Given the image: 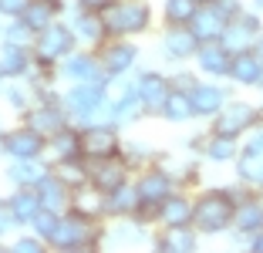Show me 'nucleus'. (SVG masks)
Listing matches in <instances>:
<instances>
[{"instance_id": "nucleus-1", "label": "nucleus", "mask_w": 263, "mask_h": 253, "mask_svg": "<svg viewBox=\"0 0 263 253\" xmlns=\"http://www.w3.org/2000/svg\"><path fill=\"white\" fill-rule=\"evenodd\" d=\"M193 226L199 233H226L236 223V192L233 189H209L193 200Z\"/></svg>"}, {"instance_id": "nucleus-2", "label": "nucleus", "mask_w": 263, "mask_h": 253, "mask_svg": "<svg viewBox=\"0 0 263 253\" xmlns=\"http://www.w3.org/2000/svg\"><path fill=\"white\" fill-rule=\"evenodd\" d=\"M105 31L108 38H135V34L148 31V24H152V10H148L145 0H115L105 14Z\"/></svg>"}, {"instance_id": "nucleus-3", "label": "nucleus", "mask_w": 263, "mask_h": 253, "mask_svg": "<svg viewBox=\"0 0 263 253\" xmlns=\"http://www.w3.org/2000/svg\"><path fill=\"white\" fill-rule=\"evenodd\" d=\"M105 78L101 81H78V84H71L68 88V95H64V108H68V115L74 118V122H85V125H91L95 118H98V112H101V105L108 101V95H105ZM81 129V125H78Z\"/></svg>"}, {"instance_id": "nucleus-4", "label": "nucleus", "mask_w": 263, "mask_h": 253, "mask_svg": "<svg viewBox=\"0 0 263 253\" xmlns=\"http://www.w3.org/2000/svg\"><path fill=\"white\" fill-rule=\"evenodd\" d=\"M260 122H263V108H260V105H250V101L230 98V101H226V105L216 112V115H213V132L240 138V135H247L250 129H256Z\"/></svg>"}, {"instance_id": "nucleus-5", "label": "nucleus", "mask_w": 263, "mask_h": 253, "mask_svg": "<svg viewBox=\"0 0 263 253\" xmlns=\"http://www.w3.org/2000/svg\"><path fill=\"white\" fill-rule=\"evenodd\" d=\"M98 240L101 233L95 230V220L71 209L68 216L61 213V226H58L51 246H58V250H91V246H98Z\"/></svg>"}, {"instance_id": "nucleus-6", "label": "nucleus", "mask_w": 263, "mask_h": 253, "mask_svg": "<svg viewBox=\"0 0 263 253\" xmlns=\"http://www.w3.org/2000/svg\"><path fill=\"white\" fill-rule=\"evenodd\" d=\"M74 47H78V38H74V31H71V24L68 21H54L51 27H44V31L37 34V41H34V58H44V61L61 64Z\"/></svg>"}, {"instance_id": "nucleus-7", "label": "nucleus", "mask_w": 263, "mask_h": 253, "mask_svg": "<svg viewBox=\"0 0 263 253\" xmlns=\"http://www.w3.org/2000/svg\"><path fill=\"white\" fill-rule=\"evenodd\" d=\"M44 149H47V138L27 122L10 132H0V152H7L10 159H41Z\"/></svg>"}, {"instance_id": "nucleus-8", "label": "nucleus", "mask_w": 263, "mask_h": 253, "mask_svg": "<svg viewBox=\"0 0 263 253\" xmlns=\"http://www.w3.org/2000/svg\"><path fill=\"white\" fill-rule=\"evenodd\" d=\"M101 68H105V78H122L135 68L139 61V44H132V38H108L101 44Z\"/></svg>"}, {"instance_id": "nucleus-9", "label": "nucleus", "mask_w": 263, "mask_h": 253, "mask_svg": "<svg viewBox=\"0 0 263 253\" xmlns=\"http://www.w3.org/2000/svg\"><path fill=\"white\" fill-rule=\"evenodd\" d=\"M115 129L118 125H105V122L81 125V152H85V159H111V155L122 152Z\"/></svg>"}, {"instance_id": "nucleus-10", "label": "nucleus", "mask_w": 263, "mask_h": 253, "mask_svg": "<svg viewBox=\"0 0 263 253\" xmlns=\"http://www.w3.org/2000/svg\"><path fill=\"white\" fill-rule=\"evenodd\" d=\"M88 162V183H95L101 192H111L118 189V186L128 183V162H125V155H111V159H85Z\"/></svg>"}, {"instance_id": "nucleus-11", "label": "nucleus", "mask_w": 263, "mask_h": 253, "mask_svg": "<svg viewBox=\"0 0 263 253\" xmlns=\"http://www.w3.org/2000/svg\"><path fill=\"white\" fill-rule=\"evenodd\" d=\"M260 34H263L260 17H256V14H243V10H240L236 17H230V24H226V31H223V38H219V41L236 54V51L253 47L256 41H260Z\"/></svg>"}, {"instance_id": "nucleus-12", "label": "nucleus", "mask_w": 263, "mask_h": 253, "mask_svg": "<svg viewBox=\"0 0 263 253\" xmlns=\"http://www.w3.org/2000/svg\"><path fill=\"white\" fill-rule=\"evenodd\" d=\"M58 75L68 78L71 84H78V81H101V78H105V68H101V58L95 51H78L74 47V51L58 64Z\"/></svg>"}, {"instance_id": "nucleus-13", "label": "nucleus", "mask_w": 263, "mask_h": 253, "mask_svg": "<svg viewBox=\"0 0 263 253\" xmlns=\"http://www.w3.org/2000/svg\"><path fill=\"white\" fill-rule=\"evenodd\" d=\"M202 41L196 38V31L189 27V24H169L162 34V54L169 58V61H186V58H193L196 51H199Z\"/></svg>"}, {"instance_id": "nucleus-14", "label": "nucleus", "mask_w": 263, "mask_h": 253, "mask_svg": "<svg viewBox=\"0 0 263 253\" xmlns=\"http://www.w3.org/2000/svg\"><path fill=\"white\" fill-rule=\"evenodd\" d=\"M132 84H135V92H139L145 112H159V115H162V105H165V98H169V92H172L169 78L159 75V71H142Z\"/></svg>"}, {"instance_id": "nucleus-15", "label": "nucleus", "mask_w": 263, "mask_h": 253, "mask_svg": "<svg viewBox=\"0 0 263 253\" xmlns=\"http://www.w3.org/2000/svg\"><path fill=\"white\" fill-rule=\"evenodd\" d=\"M135 189H139L142 203H162L176 192V179H172L162 166H155V169H148V172H142V176L135 179Z\"/></svg>"}, {"instance_id": "nucleus-16", "label": "nucleus", "mask_w": 263, "mask_h": 253, "mask_svg": "<svg viewBox=\"0 0 263 253\" xmlns=\"http://www.w3.org/2000/svg\"><path fill=\"white\" fill-rule=\"evenodd\" d=\"M196 61H199V71H206L209 78H226L233 68V51L223 41H202L196 51Z\"/></svg>"}, {"instance_id": "nucleus-17", "label": "nucleus", "mask_w": 263, "mask_h": 253, "mask_svg": "<svg viewBox=\"0 0 263 253\" xmlns=\"http://www.w3.org/2000/svg\"><path fill=\"white\" fill-rule=\"evenodd\" d=\"M37 192H41V203H44L47 209H54V213H64V209H71V203H74V186L64 176H58V172H47V176L41 179Z\"/></svg>"}, {"instance_id": "nucleus-18", "label": "nucleus", "mask_w": 263, "mask_h": 253, "mask_svg": "<svg viewBox=\"0 0 263 253\" xmlns=\"http://www.w3.org/2000/svg\"><path fill=\"white\" fill-rule=\"evenodd\" d=\"M226 24H230V17H226L216 4H199L196 17L189 21V27L196 31V38H199V41H219V38H223V31H226Z\"/></svg>"}, {"instance_id": "nucleus-19", "label": "nucleus", "mask_w": 263, "mask_h": 253, "mask_svg": "<svg viewBox=\"0 0 263 253\" xmlns=\"http://www.w3.org/2000/svg\"><path fill=\"white\" fill-rule=\"evenodd\" d=\"M189 98H193V112L199 118H213L219 108L230 101V92H226V88H219L216 81H199L193 92H189Z\"/></svg>"}, {"instance_id": "nucleus-20", "label": "nucleus", "mask_w": 263, "mask_h": 253, "mask_svg": "<svg viewBox=\"0 0 263 253\" xmlns=\"http://www.w3.org/2000/svg\"><path fill=\"white\" fill-rule=\"evenodd\" d=\"M68 24H71V31H74V38L81 41V44H88V47H101L105 41H108V31H105L101 14H91V10L78 7V14L71 17Z\"/></svg>"}, {"instance_id": "nucleus-21", "label": "nucleus", "mask_w": 263, "mask_h": 253, "mask_svg": "<svg viewBox=\"0 0 263 253\" xmlns=\"http://www.w3.org/2000/svg\"><path fill=\"white\" fill-rule=\"evenodd\" d=\"M230 78L243 88H256L263 78V58L256 54V47H247V51H236L233 54V68H230Z\"/></svg>"}, {"instance_id": "nucleus-22", "label": "nucleus", "mask_w": 263, "mask_h": 253, "mask_svg": "<svg viewBox=\"0 0 263 253\" xmlns=\"http://www.w3.org/2000/svg\"><path fill=\"white\" fill-rule=\"evenodd\" d=\"M71 209L88 216V220H98V216L108 213V192H101L95 183H81V186H74V203H71Z\"/></svg>"}, {"instance_id": "nucleus-23", "label": "nucleus", "mask_w": 263, "mask_h": 253, "mask_svg": "<svg viewBox=\"0 0 263 253\" xmlns=\"http://www.w3.org/2000/svg\"><path fill=\"white\" fill-rule=\"evenodd\" d=\"M31 64H34V47H21L10 41L0 44V75L4 78H27Z\"/></svg>"}, {"instance_id": "nucleus-24", "label": "nucleus", "mask_w": 263, "mask_h": 253, "mask_svg": "<svg viewBox=\"0 0 263 253\" xmlns=\"http://www.w3.org/2000/svg\"><path fill=\"white\" fill-rule=\"evenodd\" d=\"M233 230L243 233L247 240L263 230V196H243L236 203V223H233Z\"/></svg>"}, {"instance_id": "nucleus-25", "label": "nucleus", "mask_w": 263, "mask_h": 253, "mask_svg": "<svg viewBox=\"0 0 263 253\" xmlns=\"http://www.w3.org/2000/svg\"><path fill=\"white\" fill-rule=\"evenodd\" d=\"M193 206L196 203L182 192H172L169 200H162L159 206V223L162 226H193Z\"/></svg>"}, {"instance_id": "nucleus-26", "label": "nucleus", "mask_w": 263, "mask_h": 253, "mask_svg": "<svg viewBox=\"0 0 263 253\" xmlns=\"http://www.w3.org/2000/svg\"><path fill=\"white\" fill-rule=\"evenodd\" d=\"M7 206L14 209V216H17V223H34V216L44 209V203H41V192H37V186H17V192L7 200Z\"/></svg>"}, {"instance_id": "nucleus-27", "label": "nucleus", "mask_w": 263, "mask_h": 253, "mask_svg": "<svg viewBox=\"0 0 263 253\" xmlns=\"http://www.w3.org/2000/svg\"><path fill=\"white\" fill-rule=\"evenodd\" d=\"M196 226H165V233L155 237V250H169V253H189L196 250Z\"/></svg>"}, {"instance_id": "nucleus-28", "label": "nucleus", "mask_w": 263, "mask_h": 253, "mask_svg": "<svg viewBox=\"0 0 263 253\" xmlns=\"http://www.w3.org/2000/svg\"><path fill=\"white\" fill-rule=\"evenodd\" d=\"M61 14V0H31V7L21 14V21L31 27L34 34H41L44 27L54 24V17Z\"/></svg>"}, {"instance_id": "nucleus-29", "label": "nucleus", "mask_w": 263, "mask_h": 253, "mask_svg": "<svg viewBox=\"0 0 263 253\" xmlns=\"http://www.w3.org/2000/svg\"><path fill=\"white\" fill-rule=\"evenodd\" d=\"M44 176H47V166L41 159H14L7 166V179L14 186H41Z\"/></svg>"}, {"instance_id": "nucleus-30", "label": "nucleus", "mask_w": 263, "mask_h": 253, "mask_svg": "<svg viewBox=\"0 0 263 253\" xmlns=\"http://www.w3.org/2000/svg\"><path fill=\"white\" fill-rule=\"evenodd\" d=\"M236 172H240L243 186H256V189H263V152L240 149V155H236Z\"/></svg>"}, {"instance_id": "nucleus-31", "label": "nucleus", "mask_w": 263, "mask_h": 253, "mask_svg": "<svg viewBox=\"0 0 263 253\" xmlns=\"http://www.w3.org/2000/svg\"><path fill=\"white\" fill-rule=\"evenodd\" d=\"M139 189H135V183H125L118 186V189L108 192V216H135V209H139Z\"/></svg>"}, {"instance_id": "nucleus-32", "label": "nucleus", "mask_w": 263, "mask_h": 253, "mask_svg": "<svg viewBox=\"0 0 263 253\" xmlns=\"http://www.w3.org/2000/svg\"><path fill=\"white\" fill-rule=\"evenodd\" d=\"M202 152H206V159H213V162H233V159H236V152H240V138L213 132V135L206 138Z\"/></svg>"}, {"instance_id": "nucleus-33", "label": "nucleus", "mask_w": 263, "mask_h": 253, "mask_svg": "<svg viewBox=\"0 0 263 253\" xmlns=\"http://www.w3.org/2000/svg\"><path fill=\"white\" fill-rule=\"evenodd\" d=\"M196 112H193V98H189V92H182V88H172L169 98H165L162 105V118H169V122H189Z\"/></svg>"}, {"instance_id": "nucleus-34", "label": "nucleus", "mask_w": 263, "mask_h": 253, "mask_svg": "<svg viewBox=\"0 0 263 253\" xmlns=\"http://www.w3.org/2000/svg\"><path fill=\"white\" fill-rule=\"evenodd\" d=\"M199 10V0H165V24H189Z\"/></svg>"}, {"instance_id": "nucleus-35", "label": "nucleus", "mask_w": 263, "mask_h": 253, "mask_svg": "<svg viewBox=\"0 0 263 253\" xmlns=\"http://www.w3.org/2000/svg\"><path fill=\"white\" fill-rule=\"evenodd\" d=\"M34 233H37L41 240H47V243H51V240H54V233H58V226H61V213H54V209H41L37 216H34Z\"/></svg>"}, {"instance_id": "nucleus-36", "label": "nucleus", "mask_w": 263, "mask_h": 253, "mask_svg": "<svg viewBox=\"0 0 263 253\" xmlns=\"http://www.w3.org/2000/svg\"><path fill=\"white\" fill-rule=\"evenodd\" d=\"M122 155H125L128 166H142V162L152 159V152H148L145 142H128V146H122Z\"/></svg>"}, {"instance_id": "nucleus-37", "label": "nucleus", "mask_w": 263, "mask_h": 253, "mask_svg": "<svg viewBox=\"0 0 263 253\" xmlns=\"http://www.w3.org/2000/svg\"><path fill=\"white\" fill-rule=\"evenodd\" d=\"M27 7H31V0H0V14L4 17H21Z\"/></svg>"}, {"instance_id": "nucleus-38", "label": "nucleus", "mask_w": 263, "mask_h": 253, "mask_svg": "<svg viewBox=\"0 0 263 253\" xmlns=\"http://www.w3.org/2000/svg\"><path fill=\"white\" fill-rule=\"evenodd\" d=\"M44 246H47V240H41L37 233H34V237H21L14 243V250L17 253H27V250H44Z\"/></svg>"}, {"instance_id": "nucleus-39", "label": "nucleus", "mask_w": 263, "mask_h": 253, "mask_svg": "<svg viewBox=\"0 0 263 253\" xmlns=\"http://www.w3.org/2000/svg\"><path fill=\"white\" fill-rule=\"evenodd\" d=\"M81 10H91V14H105V10L115 4V0H74Z\"/></svg>"}, {"instance_id": "nucleus-40", "label": "nucleus", "mask_w": 263, "mask_h": 253, "mask_svg": "<svg viewBox=\"0 0 263 253\" xmlns=\"http://www.w3.org/2000/svg\"><path fill=\"white\" fill-rule=\"evenodd\" d=\"M209 4H216V7L223 10L226 17H236V14L243 10V4H240V0H209Z\"/></svg>"}, {"instance_id": "nucleus-41", "label": "nucleus", "mask_w": 263, "mask_h": 253, "mask_svg": "<svg viewBox=\"0 0 263 253\" xmlns=\"http://www.w3.org/2000/svg\"><path fill=\"white\" fill-rule=\"evenodd\" d=\"M196 84H199V81H196L193 75H179V78H172V88H182V92H193Z\"/></svg>"}, {"instance_id": "nucleus-42", "label": "nucleus", "mask_w": 263, "mask_h": 253, "mask_svg": "<svg viewBox=\"0 0 263 253\" xmlns=\"http://www.w3.org/2000/svg\"><path fill=\"white\" fill-rule=\"evenodd\" d=\"M247 246H250L253 253H263V230H260V233H253V237L247 240Z\"/></svg>"}, {"instance_id": "nucleus-43", "label": "nucleus", "mask_w": 263, "mask_h": 253, "mask_svg": "<svg viewBox=\"0 0 263 253\" xmlns=\"http://www.w3.org/2000/svg\"><path fill=\"white\" fill-rule=\"evenodd\" d=\"M253 47H256V54H260V58H263V34H260V41H256Z\"/></svg>"}, {"instance_id": "nucleus-44", "label": "nucleus", "mask_w": 263, "mask_h": 253, "mask_svg": "<svg viewBox=\"0 0 263 253\" xmlns=\"http://www.w3.org/2000/svg\"><path fill=\"white\" fill-rule=\"evenodd\" d=\"M253 7H256V10H263V0H253Z\"/></svg>"}, {"instance_id": "nucleus-45", "label": "nucleus", "mask_w": 263, "mask_h": 253, "mask_svg": "<svg viewBox=\"0 0 263 253\" xmlns=\"http://www.w3.org/2000/svg\"><path fill=\"white\" fill-rule=\"evenodd\" d=\"M199 4H209V0H199Z\"/></svg>"}, {"instance_id": "nucleus-46", "label": "nucleus", "mask_w": 263, "mask_h": 253, "mask_svg": "<svg viewBox=\"0 0 263 253\" xmlns=\"http://www.w3.org/2000/svg\"><path fill=\"white\" fill-rule=\"evenodd\" d=\"M260 196H263V189H260Z\"/></svg>"}, {"instance_id": "nucleus-47", "label": "nucleus", "mask_w": 263, "mask_h": 253, "mask_svg": "<svg viewBox=\"0 0 263 253\" xmlns=\"http://www.w3.org/2000/svg\"><path fill=\"white\" fill-rule=\"evenodd\" d=\"M0 78H4V75H0Z\"/></svg>"}]
</instances>
